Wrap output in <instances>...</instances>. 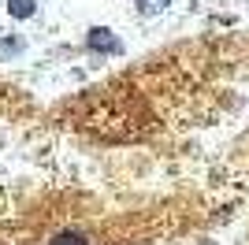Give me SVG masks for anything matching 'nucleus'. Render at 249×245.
Listing matches in <instances>:
<instances>
[{
  "mask_svg": "<svg viewBox=\"0 0 249 245\" xmlns=\"http://www.w3.org/2000/svg\"><path fill=\"white\" fill-rule=\"evenodd\" d=\"M167 4H171V0H138V8L145 11V15H156V11L167 8Z\"/></svg>",
  "mask_w": 249,
  "mask_h": 245,
  "instance_id": "nucleus-4",
  "label": "nucleus"
},
{
  "mask_svg": "<svg viewBox=\"0 0 249 245\" xmlns=\"http://www.w3.org/2000/svg\"><path fill=\"white\" fill-rule=\"evenodd\" d=\"M49 245H86V238H82V234H71V230H67V234H56Z\"/></svg>",
  "mask_w": 249,
  "mask_h": 245,
  "instance_id": "nucleus-3",
  "label": "nucleus"
},
{
  "mask_svg": "<svg viewBox=\"0 0 249 245\" xmlns=\"http://www.w3.org/2000/svg\"><path fill=\"white\" fill-rule=\"evenodd\" d=\"M89 49H97V52H119V41L112 37V30L97 26V30H89Z\"/></svg>",
  "mask_w": 249,
  "mask_h": 245,
  "instance_id": "nucleus-1",
  "label": "nucleus"
},
{
  "mask_svg": "<svg viewBox=\"0 0 249 245\" xmlns=\"http://www.w3.org/2000/svg\"><path fill=\"white\" fill-rule=\"evenodd\" d=\"M8 11L15 15V19H30V15H34V0H11Z\"/></svg>",
  "mask_w": 249,
  "mask_h": 245,
  "instance_id": "nucleus-2",
  "label": "nucleus"
}]
</instances>
